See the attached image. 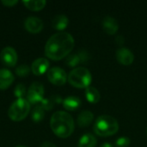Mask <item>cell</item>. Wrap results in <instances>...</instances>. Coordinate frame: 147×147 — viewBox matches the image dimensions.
Returning a JSON list of instances; mask_svg holds the SVG:
<instances>
[{"label": "cell", "mask_w": 147, "mask_h": 147, "mask_svg": "<svg viewBox=\"0 0 147 147\" xmlns=\"http://www.w3.org/2000/svg\"><path fill=\"white\" fill-rule=\"evenodd\" d=\"M75 45L71 34L66 32L54 34L45 46V55L53 60H60L68 56Z\"/></svg>", "instance_id": "cell-1"}, {"label": "cell", "mask_w": 147, "mask_h": 147, "mask_svg": "<svg viewBox=\"0 0 147 147\" xmlns=\"http://www.w3.org/2000/svg\"><path fill=\"white\" fill-rule=\"evenodd\" d=\"M50 127L55 135L65 139L73 133L75 124L70 114L65 111H57L51 117Z\"/></svg>", "instance_id": "cell-2"}, {"label": "cell", "mask_w": 147, "mask_h": 147, "mask_svg": "<svg viewBox=\"0 0 147 147\" xmlns=\"http://www.w3.org/2000/svg\"><path fill=\"white\" fill-rule=\"evenodd\" d=\"M94 133L100 137H109L115 134L119 130V124L116 119L110 115L99 116L93 127Z\"/></svg>", "instance_id": "cell-3"}, {"label": "cell", "mask_w": 147, "mask_h": 147, "mask_svg": "<svg viewBox=\"0 0 147 147\" xmlns=\"http://www.w3.org/2000/svg\"><path fill=\"white\" fill-rule=\"evenodd\" d=\"M67 79L72 86L79 89H86L90 86L92 77L86 68L77 67L69 73Z\"/></svg>", "instance_id": "cell-4"}, {"label": "cell", "mask_w": 147, "mask_h": 147, "mask_svg": "<svg viewBox=\"0 0 147 147\" xmlns=\"http://www.w3.org/2000/svg\"><path fill=\"white\" fill-rule=\"evenodd\" d=\"M30 110V103L27 99L19 98L16 100L8 110V115L10 120L14 121H20L24 120Z\"/></svg>", "instance_id": "cell-5"}, {"label": "cell", "mask_w": 147, "mask_h": 147, "mask_svg": "<svg viewBox=\"0 0 147 147\" xmlns=\"http://www.w3.org/2000/svg\"><path fill=\"white\" fill-rule=\"evenodd\" d=\"M44 96V87L39 82L33 83L28 90L27 100L31 104L40 103L43 100Z\"/></svg>", "instance_id": "cell-6"}, {"label": "cell", "mask_w": 147, "mask_h": 147, "mask_svg": "<svg viewBox=\"0 0 147 147\" xmlns=\"http://www.w3.org/2000/svg\"><path fill=\"white\" fill-rule=\"evenodd\" d=\"M47 77L53 84L58 86L64 85L68 78L66 72L59 67H53L49 69L47 72Z\"/></svg>", "instance_id": "cell-7"}, {"label": "cell", "mask_w": 147, "mask_h": 147, "mask_svg": "<svg viewBox=\"0 0 147 147\" xmlns=\"http://www.w3.org/2000/svg\"><path fill=\"white\" fill-rule=\"evenodd\" d=\"M17 53L16 50L11 47H4L0 53V59L3 65L9 67L15 66L17 62Z\"/></svg>", "instance_id": "cell-8"}, {"label": "cell", "mask_w": 147, "mask_h": 147, "mask_svg": "<svg viewBox=\"0 0 147 147\" xmlns=\"http://www.w3.org/2000/svg\"><path fill=\"white\" fill-rule=\"evenodd\" d=\"M117 61L123 65H130L134 60V53L127 47H121L116 51Z\"/></svg>", "instance_id": "cell-9"}, {"label": "cell", "mask_w": 147, "mask_h": 147, "mask_svg": "<svg viewBox=\"0 0 147 147\" xmlns=\"http://www.w3.org/2000/svg\"><path fill=\"white\" fill-rule=\"evenodd\" d=\"M25 28L32 34H38L43 28V22L42 21L35 16H29L25 20L24 22Z\"/></svg>", "instance_id": "cell-10"}, {"label": "cell", "mask_w": 147, "mask_h": 147, "mask_svg": "<svg viewBox=\"0 0 147 147\" xmlns=\"http://www.w3.org/2000/svg\"><path fill=\"white\" fill-rule=\"evenodd\" d=\"M48 67L49 61L45 58H39L32 63L31 70L35 76H40L47 71Z\"/></svg>", "instance_id": "cell-11"}, {"label": "cell", "mask_w": 147, "mask_h": 147, "mask_svg": "<svg viewBox=\"0 0 147 147\" xmlns=\"http://www.w3.org/2000/svg\"><path fill=\"white\" fill-rule=\"evenodd\" d=\"M102 28L104 32L109 35L116 34L119 29V23L117 20L112 16H106L102 21Z\"/></svg>", "instance_id": "cell-12"}, {"label": "cell", "mask_w": 147, "mask_h": 147, "mask_svg": "<svg viewBox=\"0 0 147 147\" xmlns=\"http://www.w3.org/2000/svg\"><path fill=\"white\" fill-rule=\"evenodd\" d=\"M14 81V76L8 69L0 70V90H3L9 88Z\"/></svg>", "instance_id": "cell-13"}, {"label": "cell", "mask_w": 147, "mask_h": 147, "mask_svg": "<svg viewBox=\"0 0 147 147\" xmlns=\"http://www.w3.org/2000/svg\"><path fill=\"white\" fill-rule=\"evenodd\" d=\"M93 118H94V115L92 112L89 110H84L78 115L77 119V123L80 127H87L90 126V124L92 123Z\"/></svg>", "instance_id": "cell-14"}, {"label": "cell", "mask_w": 147, "mask_h": 147, "mask_svg": "<svg viewBox=\"0 0 147 147\" xmlns=\"http://www.w3.org/2000/svg\"><path fill=\"white\" fill-rule=\"evenodd\" d=\"M69 24V19L65 15H57L53 17L52 21V26L54 29L62 31Z\"/></svg>", "instance_id": "cell-15"}, {"label": "cell", "mask_w": 147, "mask_h": 147, "mask_svg": "<svg viewBox=\"0 0 147 147\" xmlns=\"http://www.w3.org/2000/svg\"><path fill=\"white\" fill-rule=\"evenodd\" d=\"M80 106H81V100L75 96H68L63 101V107L69 111H75L78 109H79Z\"/></svg>", "instance_id": "cell-16"}, {"label": "cell", "mask_w": 147, "mask_h": 147, "mask_svg": "<svg viewBox=\"0 0 147 147\" xmlns=\"http://www.w3.org/2000/svg\"><path fill=\"white\" fill-rule=\"evenodd\" d=\"M97 140L96 137L90 134H86L81 137L78 141V147H96Z\"/></svg>", "instance_id": "cell-17"}, {"label": "cell", "mask_w": 147, "mask_h": 147, "mask_svg": "<svg viewBox=\"0 0 147 147\" xmlns=\"http://www.w3.org/2000/svg\"><path fill=\"white\" fill-rule=\"evenodd\" d=\"M85 96L89 102L97 103L100 101V92L95 87H88L85 89Z\"/></svg>", "instance_id": "cell-18"}, {"label": "cell", "mask_w": 147, "mask_h": 147, "mask_svg": "<svg viewBox=\"0 0 147 147\" xmlns=\"http://www.w3.org/2000/svg\"><path fill=\"white\" fill-rule=\"evenodd\" d=\"M22 3L25 5L26 8H28L30 10L39 11L45 7L47 2L45 0H28V1H23Z\"/></svg>", "instance_id": "cell-19"}, {"label": "cell", "mask_w": 147, "mask_h": 147, "mask_svg": "<svg viewBox=\"0 0 147 147\" xmlns=\"http://www.w3.org/2000/svg\"><path fill=\"white\" fill-rule=\"evenodd\" d=\"M62 102V99L59 96H53L52 98L49 99H43L41 102L40 103V106L44 110H51L55 103H60Z\"/></svg>", "instance_id": "cell-20"}, {"label": "cell", "mask_w": 147, "mask_h": 147, "mask_svg": "<svg viewBox=\"0 0 147 147\" xmlns=\"http://www.w3.org/2000/svg\"><path fill=\"white\" fill-rule=\"evenodd\" d=\"M45 116V110L39 105V106H36L33 110H32V113H31V117H32V120L34 121V122H40L43 120Z\"/></svg>", "instance_id": "cell-21"}, {"label": "cell", "mask_w": 147, "mask_h": 147, "mask_svg": "<svg viewBox=\"0 0 147 147\" xmlns=\"http://www.w3.org/2000/svg\"><path fill=\"white\" fill-rule=\"evenodd\" d=\"M65 63H66V65L68 66H71V67H75L78 65L82 64V59L80 58V55H79L78 52L76 53L69 55L67 57V59H66Z\"/></svg>", "instance_id": "cell-22"}, {"label": "cell", "mask_w": 147, "mask_h": 147, "mask_svg": "<svg viewBox=\"0 0 147 147\" xmlns=\"http://www.w3.org/2000/svg\"><path fill=\"white\" fill-rule=\"evenodd\" d=\"M30 69H31V68H29L28 65H22L18 66V67L16 69V74L18 77H21V78L27 77V76L29 74Z\"/></svg>", "instance_id": "cell-23"}, {"label": "cell", "mask_w": 147, "mask_h": 147, "mask_svg": "<svg viewBox=\"0 0 147 147\" xmlns=\"http://www.w3.org/2000/svg\"><path fill=\"white\" fill-rule=\"evenodd\" d=\"M26 93H27L26 88H25V86H24L23 84H17V85L16 86L15 90H14V94H15V96H16L18 99H19V98H22V97L25 96Z\"/></svg>", "instance_id": "cell-24"}, {"label": "cell", "mask_w": 147, "mask_h": 147, "mask_svg": "<svg viewBox=\"0 0 147 147\" xmlns=\"http://www.w3.org/2000/svg\"><path fill=\"white\" fill-rule=\"evenodd\" d=\"M131 143V140L128 137H120L115 141V146L116 147H127Z\"/></svg>", "instance_id": "cell-25"}, {"label": "cell", "mask_w": 147, "mask_h": 147, "mask_svg": "<svg viewBox=\"0 0 147 147\" xmlns=\"http://www.w3.org/2000/svg\"><path fill=\"white\" fill-rule=\"evenodd\" d=\"M18 3L17 0H3L2 3L6 7H12Z\"/></svg>", "instance_id": "cell-26"}, {"label": "cell", "mask_w": 147, "mask_h": 147, "mask_svg": "<svg viewBox=\"0 0 147 147\" xmlns=\"http://www.w3.org/2000/svg\"><path fill=\"white\" fill-rule=\"evenodd\" d=\"M115 41H116V44H117L118 46L121 47V46L124 44L125 40H124V37H123L122 35H118V36L115 38Z\"/></svg>", "instance_id": "cell-27"}, {"label": "cell", "mask_w": 147, "mask_h": 147, "mask_svg": "<svg viewBox=\"0 0 147 147\" xmlns=\"http://www.w3.org/2000/svg\"><path fill=\"white\" fill-rule=\"evenodd\" d=\"M40 147H56V146H55L54 144L51 143V142L46 141V142H44V143L41 145V146Z\"/></svg>", "instance_id": "cell-28"}, {"label": "cell", "mask_w": 147, "mask_h": 147, "mask_svg": "<svg viewBox=\"0 0 147 147\" xmlns=\"http://www.w3.org/2000/svg\"><path fill=\"white\" fill-rule=\"evenodd\" d=\"M100 147H114L110 143H104V144H102V146Z\"/></svg>", "instance_id": "cell-29"}, {"label": "cell", "mask_w": 147, "mask_h": 147, "mask_svg": "<svg viewBox=\"0 0 147 147\" xmlns=\"http://www.w3.org/2000/svg\"><path fill=\"white\" fill-rule=\"evenodd\" d=\"M16 147H27V146H16Z\"/></svg>", "instance_id": "cell-30"}, {"label": "cell", "mask_w": 147, "mask_h": 147, "mask_svg": "<svg viewBox=\"0 0 147 147\" xmlns=\"http://www.w3.org/2000/svg\"><path fill=\"white\" fill-rule=\"evenodd\" d=\"M146 134H147V128H146Z\"/></svg>", "instance_id": "cell-31"}]
</instances>
